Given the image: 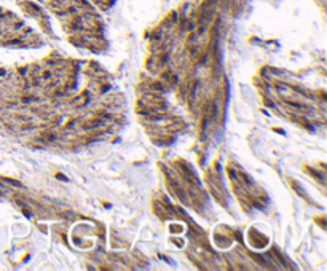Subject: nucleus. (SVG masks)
<instances>
[{"label": "nucleus", "mask_w": 327, "mask_h": 271, "mask_svg": "<svg viewBox=\"0 0 327 271\" xmlns=\"http://www.w3.org/2000/svg\"><path fill=\"white\" fill-rule=\"evenodd\" d=\"M56 177H58V179H61V180H64V182H67V180H69V179H67V177H64V176H61V174H58V176H56Z\"/></svg>", "instance_id": "1"}, {"label": "nucleus", "mask_w": 327, "mask_h": 271, "mask_svg": "<svg viewBox=\"0 0 327 271\" xmlns=\"http://www.w3.org/2000/svg\"><path fill=\"white\" fill-rule=\"evenodd\" d=\"M43 77H45V78H50L51 73H50V72H45V73H43Z\"/></svg>", "instance_id": "2"}]
</instances>
